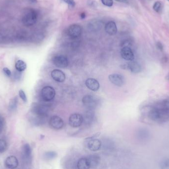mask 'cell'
Returning a JSON list of instances; mask_svg holds the SVG:
<instances>
[{"label":"cell","instance_id":"6da1fadb","mask_svg":"<svg viewBox=\"0 0 169 169\" xmlns=\"http://www.w3.org/2000/svg\"><path fill=\"white\" fill-rule=\"evenodd\" d=\"M31 112L36 116L35 121L36 124H40L43 122L49 112V108L42 104H35L31 108Z\"/></svg>","mask_w":169,"mask_h":169},{"label":"cell","instance_id":"7a4b0ae2","mask_svg":"<svg viewBox=\"0 0 169 169\" xmlns=\"http://www.w3.org/2000/svg\"><path fill=\"white\" fill-rule=\"evenodd\" d=\"M38 19V14L33 9H27L22 15L21 21L26 27H30L35 24Z\"/></svg>","mask_w":169,"mask_h":169},{"label":"cell","instance_id":"3957f363","mask_svg":"<svg viewBox=\"0 0 169 169\" xmlns=\"http://www.w3.org/2000/svg\"><path fill=\"white\" fill-rule=\"evenodd\" d=\"M168 114L162 109L155 107L151 109L148 112V117L155 122H162L165 120Z\"/></svg>","mask_w":169,"mask_h":169},{"label":"cell","instance_id":"277c9868","mask_svg":"<svg viewBox=\"0 0 169 169\" xmlns=\"http://www.w3.org/2000/svg\"><path fill=\"white\" fill-rule=\"evenodd\" d=\"M82 103L85 107L89 109V110H93L99 105V100L94 95H88L83 97Z\"/></svg>","mask_w":169,"mask_h":169},{"label":"cell","instance_id":"5b68a950","mask_svg":"<svg viewBox=\"0 0 169 169\" xmlns=\"http://www.w3.org/2000/svg\"><path fill=\"white\" fill-rule=\"evenodd\" d=\"M56 95V91L54 88L51 86L44 87L41 91V96L43 99L46 102L51 101Z\"/></svg>","mask_w":169,"mask_h":169},{"label":"cell","instance_id":"8992f818","mask_svg":"<svg viewBox=\"0 0 169 169\" xmlns=\"http://www.w3.org/2000/svg\"><path fill=\"white\" fill-rule=\"evenodd\" d=\"M82 33V28L77 24L71 25L67 30V34L71 39H75L80 37Z\"/></svg>","mask_w":169,"mask_h":169},{"label":"cell","instance_id":"52a82bcc","mask_svg":"<svg viewBox=\"0 0 169 169\" xmlns=\"http://www.w3.org/2000/svg\"><path fill=\"white\" fill-rule=\"evenodd\" d=\"M52 61L55 66L58 68H66L69 65L68 58L62 55L54 56L52 59Z\"/></svg>","mask_w":169,"mask_h":169},{"label":"cell","instance_id":"ba28073f","mask_svg":"<svg viewBox=\"0 0 169 169\" xmlns=\"http://www.w3.org/2000/svg\"><path fill=\"white\" fill-rule=\"evenodd\" d=\"M83 122V117L79 114H73L69 117V124L72 127H79L81 126Z\"/></svg>","mask_w":169,"mask_h":169},{"label":"cell","instance_id":"9c48e42d","mask_svg":"<svg viewBox=\"0 0 169 169\" xmlns=\"http://www.w3.org/2000/svg\"><path fill=\"white\" fill-rule=\"evenodd\" d=\"M49 126L54 130H61L64 127V123L61 118L59 116H53L49 121Z\"/></svg>","mask_w":169,"mask_h":169},{"label":"cell","instance_id":"30bf717a","mask_svg":"<svg viewBox=\"0 0 169 169\" xmlns=\"http://www.w3.org/2000/svg\"><path fill=\"white\" fill-rule=\"evenodd\" d=\"M121 57L126 61H132L135 59L133 51L130 47H123L121 50Z\"/></svg>","mask_w":169,"mask_h":169},{"label":"cell","instance_id":"8fae6325","mask_svg":"<svg viewBox=\"0 0 169 169\" xmlns=\"http://www.w3.org/2000/svg\"><path fill=\"white\" fill-rule=\"evenodd\" d=\"M108 78L111 83L118 87L122 86L125 81L123 76L119 74H110Z\"/></svg>","mask_w":169,"mask_h":169},{"label":"cell","instance_id":"7c38bea8","mask_svg":"<svg viewBox=\"0 0 169 169\" xmlns=\"http://www.w3.org/2000/svg\"><path fill=\"white\" fill-rule=\"evenodd\" d=\"M22 158L26 162H31L32 160V150L28 143L25 144L22 149Z\"/></svg>","mask_w":169,"mask_h":169},{"label":"cell","instance_id":"4fadbf2b","mask_svg":"<svg viewBox=\"0 0 169 169\" xmlns=\"http://www.w3.org/2000/svg\"><path fill=\"white\" fill-rule=\"evenodd\" d=\"M51 75L52 78L54 81L59 83H62L65 80V74H64L63 71L59 69H54L52 71Z\"/></svg>","mask_w":169,"mask_h":169},{"label":"cell","instance_id":"5bb4252c","mask_svg":"<svg viewBox=\"0 0 169 169\" xmlns=\"http://www.w3.org/2000/svg\"><path fill=\"white\" fill-rule=\"evenodd\" d=\"M103 26V22L100 20L94 19L91 20L88 24V28L91 31H98L101 29Z\"/></svg>","mask_w":169,"mask_h":169},{"label":"cell","instance_id":"9a60e30c","mask_svg":"<svg viewBox=\"0 0 169 169\" xmlns=\"http://www.w3.org/2000/svg\"><path fill=\"white\" fill-rule=\"evenodd\" d=\"M123 68L128 69L131 71V72L133 73H138L142 71V67L140 64L137 62L132 61L127 64H124Z\"/></svg>","mask_w":169,"mask_h":169},{"label":"cell","instance_id":"2e32d148","mask_svg":"<svg viewBox=\"0 0 169 169\" xmlns=\"http://www.w3.org/2000/svg\"><path fill=\"white\" fill-rule=\"evenodd\" d=\"M5 166L10 169H15L19 166V160L15 156H10L5 160Z\"/></svg>","mask_w":169,"mask_h":169},{"label":"cell","instance_id":"e0dca14e","mask_svg":"<svg viewBox=\"0 0 169 169\" xmlns=\"http://www.w3.org/2000/svg\"><path fill=\"white\" fill-rule=\"evenodd\" d=\"M85 84L87 87L92 91H98L100 87V85L99 82L93 78L87 79Z\"/></svg>","mask_w":169,"mask_h":169},{"label":"cell","instance_id":"ac0fdd59","mask_svg":"<svg viewBox=\"0 0 169 169\" xmlns=\"http://www.w3.org/2000/svg\"><path fill=\"white\" fill-rule=\"evenodd\" d=\"M101 142L97 138L92 139L89 141L88 143V147L91 151H97L100 150L101 147Z\"/></svg>","mask_w":169,"mask_h":169},{"label":"cell","instance_id":"d6986e66","mask_svg":"<svg viewBox=\"0 0 169 169\" xmlns=\"http://www.w3.org/2000/svg\"><path fill=\"white\" fill-rule=\"evenodd\" d=\"M105 30L109 35L113 36L117 32V27L115 22L113 21H109L105 26Z\"/></svg>","mask_w":169,"mask_h":169},{"label":"cell","instance_id":"ffe728a7","mask_svg":"<svg viewBox=\"0 0 169 169\" xmlns=\"http://www.w3.org/2000/svg\"><path fill=\"white\" fill-rule=\"evenodd\" d=\"M91 168H95L98 166L100 161V158L96 154L91 155L87 157Z\"/></svg>","mask_w":169,"mask_h":169},{"label":"cell","instance_id":"44dd1931","mask_svg":"<svg viewBox=\"0 0 169 169\" xmlns=\"http://www.w3.org/2000/svg\"><path fill=\"white\" fill-rule=\"evenodd\" d=\"M78 169H90L91 168L88 158L82 157L78 160L77 164Z\"/></svg>","mask_w":169,"mask_h":169},{"label":"cell","instance_id":"7402d4cb","mask_svg":"<svg viewBox=\"0 0 169 169\" xmlns=\"http://www.w3.org/2000/svg\"><path fill=\"white\" fill-rule=\"evenodd\" d=\"M84 116L85 117L83 118V119L87 124H89L92 122L94 117V113L93 110H89L87 111Z\"/></svg>","mask_w":169,"mask_h":169},{"label":"cell","instance_id":"603a6c76","mask_svg":"<svg viewBox=\"0 0 169 169\" xmlns=\"http://www.w3.org/2000/svg\"><path fill=\"white\" fill-rule=\"evenodd\" d=\"M159 108L162 109L167 113H169V99H165L161 102L159 104L156 106Z\"/></svg>","mask_w":169,"mask_h":169},{"label":"cell","instance_id":"cb8c5ba5","mask_svg":"<svg viewBox=\"0 0 169 169\" xmlns=\"http://www.w3.org/2000/svg\"><path fill=\"white\" fill-rule=\"evenodd\" d=\"M15 67L16 70L21 72L24 71L26 69L27 65L24 61L22 60H19L15 63Z\"/></svg>","mask_w":169,"mask_h":169},{"label":"cell","instance_id":"d4e9b609","mask_svg":"<svg viewBox=\"0 0 169 169\" xmlns=\"http://www.w3.org/2000/svg\"><path fill=\"white\" fill-rule=\"evenodd\" d=\"M19 99L17 96H15L11 99L9 103V109L10 111H14L16 109L17 107Z\"/></svg>","mask_w":169,"mask_h":169},{"label":"cell","instance_id":"484cf974","mask_svg":"<svg viewBox=\"0 0 169 169\" xmlns=\"http://www.w3.org/2000/svg\"><path fill=\"white\" fill-rule=\"evenodd\" d=\"M57 154L56 152L54 151H48L44 153V157L45 159L48 160H53L57 157Z\"/></svg>","mask_w":169,"mask_h":169},{"label":"cell","instance_id":"4316f807","mask_svg":"<svg viewBox=\"0 0 169 169\" xmlns=\"http://www.w3.org/2000/svg\"><path fill=\"white\" fill-rule=\"evenodd\" d=\"M162 9V3L160 1L155 2L153 6V9L155 11L159 13L161 11Z\"/></svg>","mask_w":169,"mask_h":169},{"label":"cell","instance_id":"83f0119b","mask_svg":"<svg viewBox=\"0 0 169 169\" xmlns=\"http://www.w3.org/2000/svg\"><path fill=\"white\" fill-rule=\"evenodd\" d=\"M7 145L6 142L0 138V153L5 152L7 150Z\"/></svg>","mask_w":169,"mask_h":169},{"label":"cell","instance_id":"f1b7e54d","mask_svg":"<svg viewBox=\"0 0 169 169\" xmlns=\"http://www.w3.org/2000/svg\"><path fill=\"white\" fill-rule=\"evenodd\" d=\"M161 169H169V159H165L161 162Z\"/></svg>","mask_w":169,"mask_h":169},{"label":"cell","instance_id":"f546056e","mask_svg":"<svg viewBox=\"0 0 169 169\" xmlns=\"http://www.w3.org/2000/svg\"><path fill=\"white\" fill-rule=\"evenodd\" d=\"M103 5L108 7H111L113 5V0H101Z\"/></svg>","mask_w":169,"mask_h":169},{"label":"cell","instance_id":"4dcf8cb0","mask_svg":"<svg viewBox=\"0 0 169 169\" xmlns=\"http://www.w3.org/2000/svg\"><path fill=\"white\" fill-rule=\"evenodd\" d=\"M19 95L20 98H21L24 102L26 103L27 101V96H26V94L25 93L24 91L22 90H20L19 91Z\"/></svg>","mask_w":169,"mask_h":169},{"label":"cell","instance_id":"1f68e13d","mask_svg":"<svg viewBox=\"0 0 169 169\" xmlns=\"http://www.w3.org/2000/svg\"><path fill=\"white\" fill-rule=\"evenodd\" d=\"M61 1L72 7H74L76 5L75 2L74 1V0H61Z\"/></svg>","mask_w":169,"mask_h":169},{"label":"cell","instance_id":"d6a6232c","mask_svg":"<svg viewBox=\"0 0 169 169\" xmlns=\"http://www.w3.org/2000/svg\"><path fill=\"white\" fill-rule=\"evenodd\" d=\"M2 71L4 72V74H5L6 76L9 77L11 76V72L9 68H6V67H5V68H3V69H2Z\"/></svg>","mask_w":169,"mask_h":169},{"label":"cell","instance_id":"836d02e7","mask_svg":"<svg viewBox=\"0 0 169 169\" xmlns=\"http://www.w3.org/2000/svg\"><path fill=\"white\" fill-rule=\"evenodd\" d=\"M88 5L91 7H95L97 6L98 3L93 0H88Z\"/></svg>","mask_w":169,"mask_h":169},{"label":"cell","instance_id":"e575fe53","mask_svg":"<svg viewBox=\"0 0 169 169\" xmlns=\"http://www.w3.org/2000/svg\"><path fill=\"white\" fill-rule=\"evenodd\" d=\"M4 127V120L3 118L0 117V134L2 133Z\"/></svg>","mask_w":169,"mask_h":169},{"label":"cell","instance_id":"d590c367","mask_svg":"<svg viewBox=\"0 0 169 169\" xmlns=\"http://www.w3.org/2000/svg\"><path fill=\"white\" fill-rule=\"evenodd\" d=\"M156 47H157V48L158 49H159L160 51H163L164 47H163V44H162V43L161 42H157V44H156Z\"/></svg>","mask_w":169,"mask_h":169},{"label":"cell","instance_id":"8d00e7d4","mask_svg":"<svg viewBox=\"0 0 169 169\" xmlns=\"http://www.w3.org/2000/svg\"><path fill=\"white\" fill-rule=\"evenodd\" d=\"M100 135V133H95V135H93V136L90 137H88V138H86V140H92V139H95V138H96V137H98Z\"/></svg>","mask_w":169,"mask_h":169},{"label":"cell","instance_id":"74e56055","mask_svg":"<svg viewBox=\"0 0 169 169\" xmlns=\"http://www.w3.org/2000/svg\"><path fill=\"white\" fill-rule=\"evenodd\" d=\"M20 73V72L18 71H17V72H15V78L16 79H19L20 77L21 76V74H20L19 73Z\"/></svg>","mask_w":169,"mask_h":169},{"label":"cell","instance_id":"f35d334b","mask_svg":"<svg viewBox=\"0 0 169 169\" xmlns=\"http://www.w3.org/2000/svg\"><path fill=\"white\" fill-rule=\"evenodd\" d=\"M115 1L118 2H122L124 4H128L127 0H115Z\"/></svg>","mask_w":169,"mask_h":169},{"label":"cell","instance_id":"ab89813d","mask_svg":"<svg viewBox=\"0 0 169 169\" xmlns=\"http://www.w3.org/2000/svg\"><path fill=\"white\" fill-rule=\"evenodd\" d=\"M27 1L31 4H35L37 2V0H27Z\"/></svg>","mask_w":169,"mask_h":169},{"label":"cell","instance_id":"60d3db41","mask_svg":"<svg viewBox=\"0 0 169 169\" xmlns=\"http://www.w3.org/2000/svg\"><path fill=\"white\" fill-rule=\"evenodd\" d=\"M80 17L81 19H85L86 17V14L85 12H82L80 15Z\"/></svg>","mask_w":169,"mask_h":169},{"label":"cell","instance_id":"b9f144b4","mask_svg":"<svg viewBox=\"0 0 169 169\" xmlns=\"http://www.w3.org/2000/svg\"><path fill=\"white\" fill-rule=\"evenodd\" d=\"M167 1H168L169 2V0H167Z\"/></svg>","mask_w":169,"mask_h":169}]
</instances>
